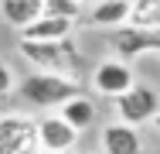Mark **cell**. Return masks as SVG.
I'll return each instance as SVG.
<instances>
[{"instance_id": "10", "label": "cell", "mask_w": 160, "mask_h": 154, "mask_svg": "<svg viewBox=\"0 0 160 154\" xmlns=\"http://www.w3.org/2000/svg\"><path fill=\"white\" fill-rule=\"evenodd\" d=\"M0 14L14 28H31L38 17H44V0H0Z\"/></svg>"}, {"instance_id": "18", "label": "cell", "mask_w": 160, "mask_h": 154, "mask_svg": "<svg viewBox=\"0 0 160 154\" xmlns=\"http://www.w3.org/2000/svg\"><path fill=\"white\" fill-rule=\"evenodd\" d=\"M82 154H92V151H82Z\"/></svg>"}, {"instance_id": "8", "label": "cell", "mask_w": 160, "mask_h": 154, "mask_svg": "<svg viewBox=\"0 0 160 154\" xmlns=\"http://www.w3.org/2000/svg\"><path fill=\"white\" fill-rule=\"evenodd\" d=\"M102 151L106 154H143V144H140V134L136 127L116 120L102 130Z\"/></svg>"}, {"instance_id": "5", "label": "cell", "mask_w": 160, "mask_h": 154, "mask_svg": "<svg viewBox=\"0 0 160 154\" xmlns=\"http://www.w3.org/2000/svg\"><path fill=\"white\" fill-rule=\"evenodd\" d=\"M112 48L119 52L123 62L140 58V55H147V52H160V31L123 24V28H116V34H112Z\"/></svg>"}, {"instance_id": "1", "label": "cell", "mask_w": 160, "mask_h": 154, "mask_svg": "<svg viewBox=\"0 0 160 154\" xmlns=\"http://www.w3.org/2000/svg\"><path fill=\"white\" fill-rule=\"evenodd\" d=\"M17 92L31 103V106H65L68 99L82 96V86L75 75H62V72H34L28 75Z\"/></svg>"}, {"instance_id": "17", "label": "cell", "mask_w": 160, "mask_h": 154, "mask_svg": "<svg viewBox=\"0 0 160 154\" xmlns=\"http://www.w3.org/2000/svg\"><path fill=\"white\" fill-rule=\"evenodd\" d=\"M78 3H89V0H78Z\"/></svg>"}, {"instance_id": "16", "label": "cell", "mask_w": 160, "mask_h": 154, "mask_svg": "<svg viewBox=\"0 0 160 154\" xmlns=\"http://www.w3.org/2000/svg\"><path fill=\"white\" fill-rule=\"evenodd\" d=\"M153 127H157V130H160V113H157V117H153Z\"/></svg>"}, {"instance_id": "12", "label": "cell", "mask_w": 160, "mask_h": 154, "mask_svg": "<svg viewBox=\"0 0 160 154\" xmlns=\"http://www.w3.org/2000/svg\"><path fill=\"white\" fill-rule=\"evenodd\" d=\"M58 117H65V120H68L78 134H82V130H89V127H92V120H96V106H92V99L75 96V99H68L65 106H58Z\"/></svg>"}, {"instance_id": "14", "label": "cell", "mask_w": 160, "mask_h": 154, "mask_svg": "<svg viewBox=\"0 0 160 154\" xmlns=\"http://www.w3.org/2000/svg\"><path fill=\"white\" fill-rule=\"evenodd\" d=\"M85 3L78 0H44V17H68V21H78Z\"/></svg>"}, {"instance_id": "15", "label": "cell", "mask_w": 160, "mask_h": 154, "mask_svg": "<svg viewBox=\"0 0 160 154\" xmlns=\"http://www.w3.org/2000/svg\"><path fill=\"white\" fill-rule=\"evenodd\" d=\"M14 89H17V86H14V72H10V65H7V62L0 58V103H3Z\"/></svg>"}, {"instance_id": "3", "label": "cell", "mask_w": 160, "mask_h": 154, "mask_svg": "<svg viewBox=\"0 0 160 154\" xmlns=\"http://www.w3.org/2000/svg\"><path fill=\"white\" fill-rule=\"evenodd\" d=\"M0 154H44L38 120L24 113H3L0 117Z\"/></svg>"}, {"instance_id": "2", "label": "cell", "mask_w": 160, "mask_h": 154, "mask_svg": "<svg viewBox=\"0 0 160 154\" xmlns=\"http://www.w3.org/2000/svg\"><path fill=\"white\" fill-rule=\"evenodd\" d=\"M17 48H21V55L28 62H34L41 72L75 75V69H78V52H75L72 38H65V41H28V38H21Z\"/></svg>"}, {"instance_id": "4", "label": "cell", "mask_w": 160, "mask_h": 154, "mask_svg": "<svg viewBox=\"0 0 160 154\" xmlns=\"http://www.w3.org/2000/svg\"><path fill=\"white\" fill-rule=\"evenodd\" d=\"M112 103H116L119 120L129 123V127L153 123V117L160 113V96H157V89H150V86H133V89H126L123 96H116Z\"/></svg>"}, {"instance_id": "13", "label": "cell", "mask_w": 160, "mask_h": 154, "mask_svg": "<svg viewBox=\"0 0 160 154\" xmlns=\"http://www.w3.org/2000/svg\"><path fill=\"white\" fill-rule=\"evenodd\" d=\"M129 24L136 28H153L160 31V0H133V14Z\"/></svg>"}, {"instance_id": "7", "label": "cell", "mask_w": 160, "mask_h": 154, "mask_svg": "<svg viewBox=\"0 0 160 154\" xmlns=\"http://www.w3.org/2000/svg\"><path fill=\"white\" fill-rule=\"evenodd\" d=\"M38 134H41L44 154H68L78 144V130L65 120V117H41V120H38Z\"/></svg>"}, {"instance_id": "6", "label": "cell", "mask_w": 160, "mask_h": 154, "mask_svg": "<svg viewBox=\"0 0 160 154\" xmlns=\"http://www.w3.org/2000/svg\"><path fill=\"white\" fill-rule=\"evenodd\" d=\"M136 82H133V69H129V62L123 58H109L102 62L96 72H92V89L99 96H109V99H116V96H123L126 89H133Z\"/></svg>"}, {"instance_id": "11", "label": "cell", "mask_w": 160, "mask_h": 154, "mask_svg": "<svg viewBox=\"0 0 160 154\" xmlns=\"http://www.w3.org/2000/svg\"><path fill=\"white\" fill-rule=\"evenodd\" d=\"M133 0H92V24L99 28H123L129 24Z\"/></svg>"}, {"instance_id": "9", "label": "cell", "mask_w": 160, "mask_h": 154, "mask_svg": "<svg viewBox=\"0 0 160 154\" xmlns=\"http://www.w3.org/2000/svg\"><path fill=\"white\" fill-rule=\"evenodd\" d=\"M72 31H75V21H68V17H38L31 28L21 31V38H28V41H65V38H72Z\"/></svg>"}]
</instances>
